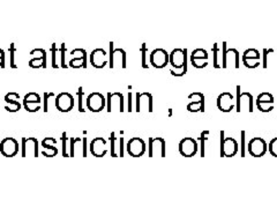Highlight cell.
<instances>
[{
  "instance_id": "cell-1",
  "label": "cell",
  "mask_w": 277,
  "mask_h": 208,
  "mask_svg": "<svg viewBox=\"0 0 277 208\" xmlns=\"http://www.w3.org/2000/svg\"><path fill=\"white\" fill-rule=\"evenodd\" d=\"M169 64L172 66L173 76H184L187 73V50L186 49H173L169 53Z\"/></svg>"
},
{
  "instance_id": "cell-2",
  "label": "cell",
  "mask_w": 277,
  "mask_h": 208,
  "mask_svg": "<svg viewBox=\"0 0 277 208\" xmlns=\"http://www.w3.org/2000/svg\"><path fill=\"white\" fill-rule=\"evenodd\" d=\"M239 151V145L236 139L231 137H225L224 131H221V157H233Z\"/></svg>"
},
{
  "instance_id": "cell-3",
  "label": "cell",
  "mask_w": 277,
  "mask_h": 208,
  "mask_svg": "<svg viewBox=\"0 0 277 208\" xmlns=\"http://www.w3.org/2000/svg\"><path fill=\"white\" fill-rule=\"evenodd\" d=\"M222 69H228V64L233 63V67H240V53L237 49H227V42L222 43Z\"/></svg>"
},
{
  "instance_id": "cell-4",
  "label": "cell",
  "mask_w": 277,
  "mask_h": 208,
  "mask_svg": "<svg viewBox=\"0 0 277 208\" xmlns=\"http://www.w3.org/2000/svg\"><path fill=\"white\" fill-rule=\"evenodd\" d=\"M119 65L121 69L127 67V54L124 49H114V42H110V53H109V66L110 69H115Z\"/></svg>"
},
{
  "instance_id": "cell-5",
  "label": "cell",
  "mask_w": 277,
  "mask_h": 208,
  "mask_svg": "<svg viewBox=\"0 0 277 208\" xmlns=\"http://www.w3.org/2000/svg\"><path fill=\"white\" fill-rule=\"evenodd\" d=\"M156 155L161 156V157H165L166 141L161 137H150L148 139V156L154 157Z\"/></svg>"
},
{
  "instance_id": "cell-6",
  "label": "cell",
  "mask_w": 277,
  "mask_h": 208,
  "mask_svg": "<svg viewBox=\"0 0 277 208\" xmlns=\"http://www.w3.org/2000/svg\"><path fill=\"white\" fill-rule=\"evenodd\" d=\"M237 112H253V95L249 93H240V86H237Z\"/></svg>"
},
{
  "instance_id": "cell-7",
  "label": "cell",
  "mask_w": 277,
  "mask_h": 208,
  "mask_svg": "<svg viewBox=\"0 0 277 208\" xmlns=\"http://www.w3.org/2000/svg\"><path fill=\"white\" fill-rule=\"evenodd\" d=\"M38 146L39 142L37 138L35 137H24L21 140V156L27 157V156L33 154V157H38Z\"/></svg>"
},
{
  "instance_id": "cell-8",
  "label": "cell",
  "mask_w": 277,
  "mask_h": 208,
  "mask_svg": "<svg viewBox=\"0 0 277 208\" xmlns=\"http://www.w3.org/2000/svg\"><path fill=\"white\" fill-rule=\"evenodd\" d=\"M149 63L157 69H164L169 64V52L161 48L155 49L149 54Z\"/></svg>"
},
{
  "instance_id": "cell-9",
  "label": "cell",
  "mask_w": 277,
  "mask_h": 208,
  "mask_svg": "<svg viewBox=\"0 0 277 208\" xmlns=\"http://www.w3.org/2000/svg\"><path fill=\"white\" fill-rule=\"evenodd\" d=\"M106 109L108 112H124L125 101L121 93H108L106 96Z\"/></svg>"
},
{
  "instance_id": "cell-10",
  "label": "cell",
  "mask_w": 277,
  "mask_h": 208,
  "mask_svg": "<svg viewBox=\"0 0 277 208\" xmlns=\"http://www.w3.org/2000/svg\"><path fill=\"white\" fill-rule=\"evenodd\" d=\"M179 153L184 157H193L199 151V143L191 137H185L179 142Z\"/></svg>"
},
{
  "instance_id": "cell-11",
  "label": "cell",
  "mask_w": 277,
  "mask_h": 208,
  "mask_svg": "<svg viewBox=\"0 0 277 208\" xmlns=\"http://www.w3.org/2000/svg\"><path fill=\"white\" fill-rule=\"evenodd\" d=\"M19 141L12 137H7L0 142V153L5 157H14L19 154Z\"/></svg>"
},
{
  "instance_id": "cell-12",
  "label": "cell",
  "mask_w": 277,
  "mask_h": 208,
  "mask_svg": "<svg viewBox=\"0 0 277 208\" xmlns=\"http://www.w3.org/2000/svg\"><path fill=\"white\" fill-rule=\"evenodd\" d=\"M127 153L132 156V157H141L142 155H145L146 151H147V145L141 138L139 137H133L130 138L126 145Z\"/></svg>"
},
{
  "instance_id": "cell-13",
  "label": "cell",
  "mask_w": 277,
  "mask_h": 208,
  "mask_svg": "<svg viewBox=\"0 0 277 208\" xmlns=\"http://www.w3.org/2000/svg\"><path fill=\"white\" fill-rule=\"evenodd\" d=\"M247 151L249 155H252L253 157H262L268 152V145L262 138L255 137L253 139L249 140L247 145Z\"/></svg>"
},
{
  "instance_id": "cell-14",
  "label": "cell",
  "mask_w": 277,
  "mask_h": 208,
  "mask_svg": "<svg viewBox=\"0 0 277 208\" xmlns=\"http://www.w3.org/2000/svg\"><path fill=\"white\" fill-rule=\"evenodd\" d=\"M56 108L59 112L67 114L74 109V96L69 93H60L56 96Z\"/></svg>"
},
{
  "instance_id": "cell-15",
  "label": "cell",
  "mask_w": 277,
  "mask_h": 208,
  "mask_svg": "<svg viewBox=\"0 0 277 208\" xmlns=\"http://www.w3.org/2000/svg\"><path fill=\"white\" fill-rule=\"evenodd\" d=\"M87 109L91 112H100L106 106V100L100 93H91L88 95L87 101Z\"/></svg>"
},
{
  "instance_id": "cell-16",
  "label": "cell",
  "mask_w": 277,
  "mask_h": 208,
  "mask_svg": "<svg viewBox=\"0 0 277 208\" xmlns=\"http://www.w3.org/2000/svg\"><path fill=\"white\" fill-rule=\"evenodd\" d=\"M136 105L135 111L142 112L144 110L148 112H153V95L150 93H136Z\"/></svg>"
},
{
  "instance_id": "cell-17",
  "label": "cell",
  "mask_w": 277,
  "mask_h": 208,
  "mask_svg": "<svg viewBox=\"0 0 277 208\" xmlns=\"http://www.w3.org/2000/svg\"><path fill=\"white\" fill-rule=\"evenodd\" d=\"M42 100L41 96L37 93H33V91H30V93L26 94L23 97V108L27 110L28 112H37L39 109H42Z\"/></svg>"
},
{
  "instance_id": "cell-18",
  "label": "cell",
  "mask_w": 277,
  "mask_h": 208,
  "mask_svg": "<svg viewBox=\"0 0 277 208\" xmlns=\"http://www.w3.org/2000/svg\"><path fill=\"white\" fill-rule=\"evenodd\" d=\"M260 58L261 53L257 49H247V50L244 51V53L242 56L243 64L249 69H257L260 65Z\"/></svg>"
},
{
  "instance_id": "cell-19",
  "label": "cell",
  "mask_w": 277,
  "mask_h": 208,
  "mask_svg": "<svg viewBox=\"0 0 277 208\" xmlns=\"http://www.w3.org/2000/svg\"><path fill=\"white\" fill-rule=\"evenodd\" d=\"M216 103H217V108L220 111L228 114V112H231V110L236 105V100L229 91H224V93L218 95Z\"/></svg>"
},
{
  "instance_id": "cell-20",
  "label": "cell",
  "mask_w": 277,
  "mask_h": 208,
  "mask_svg": "<svg viewBox=\"0 0 277 208\" xmlns=\"http://www.w3.org/2000/svg\"><path fill=\"white\" fill-rule=\"evenodd\" d=\"M90 153L95 157H103L108 154V142L104 138L102 137H96L91 140L89 145Z\"/></svg>"
},
{
  "instance_id": "cell-21",
  "label": "cell",
  "mask_w": 277,
  "mask_h": 208,
  "mask_svg": "<svg viewBox=\"0 0 277 208\" xmlns=\"http://www.w3.org/2000/svg\"><path fill=\"white\" fill-rule=\"evenodd\" d=\"M191 64L197 69H203L208 65V52L205 49H196L191 53Z\"/></svg>"
},
{
  "instance_id": "cell-22",
  "label": "cell",
  "mask_w": 277,
  "mask_h": 208,
  "mask_svg": "<svg viewBox=\"0 0 277 208\" xmlns=\"http://www.w3.org/2000/svg\"><path fill=\"white\" fill-rule=\"evenodd\" d=\"M108 63V53L103 49H95L90 53V64L95 69H104Z\"/></svg>"
},
{
  "instance_id": "cell-23",
  "label": "cell",
  "mask_w": 277,
  "mask_h": 208,
  "mask_svg": "<svg viewBox=\"0 0 277 208\" xmlns=\"http://www.w3.org/2000/svg\"><path fill=\"white\" fill-rule=\"evenodd\" d=\"M258 109L261 112H270L274 109V96L270 93H261L257 99Z\"/></svg>"
},
{
  "instance_id": "cell-24",
  "label": "cell",
  "mask_w": 277,
  "mask_h": 208,
  "mask_svg": "<svg viewBox=\"0 0 277 208\" xmlns=\"http://www.w3.org/2000/svg\"><path fill=\"white\" fill-rule=\"evenodd\" d=\"M4 100H5V102L7 103V105L5 106L6 111L14 114V112L20 111L21 108H22V105H21V103L19 102L20 95L17 94V93H14V91L7 93V94L5 95V99Z\"/></svg>"
},
{
  "instance_id": "cell-25",
  "label": "cell",
  "mask_w": 277,
  "mask_h": 208,
  "mask_svg": "<svg viewBox=\"0 0 277 208\" xmlns=\"http://www.w3.org/2000/svg\"><path fill=\"white\" fill-rule=\"evenodd\" d=\"M54 145H57V140L52 137H47L42 140V147L44 151L42 152V155L45 157H54L58 154V148Z\"/></svg>"
},
{
  "instance_id": "cell-26",
  "label": "cell",
  "mask_w": 277,
  "mask_h": 208,
  "mask_svg": "<svg viewBox=\"0 0 277 208\" xmlns=\"http://www.w3.org/2000/svg\"><path fill=\"white\" fill-rule=\"evenodd\" d=\"M39 56L33 58L28 62L29 67L32 69H47L48 63V53L44 49H37Z\"/></svg>"
},
{
  "instance_id": "cell-27",
  "label": "cell",
  "mask_w": 277,
  "mask_h": 208,
  "mask_svg": "<svg viewBox=\"0 0 277 208\" xmlns=\"http://www.w3.org/2000/svg\"><path fill=\"white\" fill-rule=\"evenodd\" d=\"M68 67H73V69H81V67H83V69H86L87 67V52H83V54H82L81 57L72 59L68 64Z\"/></svg>"
},
{
  "instance_id": "cell-28",
  "label": "cell",
  "mask_w": 277,
  "mask_h": 208,
  "mask_svg": "<svg viewBox=\"0 0 277 208\" xmlns=\"http://www.w3.org/2000/svg\"><path fill=\"white\" fill-rule=\"evenodd\" d=\"M187 111L190 112H205V100L199 102H191L187 104Z\"/></svg>"
},
{
  "instance_id": "cell-29",
  "label": "cell",
  "mask_w": 277,
  "mask_h": 208,
  "mask_svg": "<svg viewBox=\"0 0 277 208\" xmlns=\"http://www.w3.org/2000/svg\"><path fill=\"white\" fill-rule=\"evenodd\" d=\"M212 56H214V62L212 63H214L215 69H222L218 57H221V59H223V58H222V50L220 47H218V43H215V44L212 45Z\"/></svg>"
},
{
  "instance_id": "cell-30",
  "label": "cell",
  "mask_w": 277,
  "mask_h": 208,
  "mask_svg": "<svg viewBox=\"0 0 277 208\" xmlns=\"http://www.w3.org/2000/svg\"><path fill=\"white\" fill-rule=\"evenodd\" d=\"M211 134L209 131H203V132H201V136H200V142H201V146H200V149H201V157H205L206 156V152H205V142L208 140V136Z\"/></svg>"
},
{
  "instance_id": "cell-31",
  "label": "cell",
  "mask_w": 277,
  "mask_h": 208,
  "mask_svg": "<svg viewBox=\"0 0 277 208\" xmlns=\"http://www.w3.org/2000/svg\"><path fill=\"white\" fill-rule=\"evenodd\" d=\"M268 152L274 157H277V137L270 140V142L268 143Z\"/></svg>"
},
{
  "instance_id": "cell-32",
  "label": "cell",
  "mask_w": 277,
  "mask_h": 208,
  "mask_svg": "<svg viewBox=\"0 0 277 208\" xmlns=\"http://www.w3.org/2000/svg\"><path fill=\"white\" fill-rule=\"evenodd\" d=\"M141 53H142V67L147 69H148V62H147V53H148V49H147V44L146 43H142V47L141 49Z\"/></svg>"
},
{
  "instance_id": "cell-33",
  "label": "cell",
  "mask_w": 277,
  "mask_h": 208,
  "mask_svg": "<svg viewBox=\"0 0 277 208\" xmlns=\"http://www.w3.org/2000/svg\"><path fill=\"white\" fill-rule=\"evenodd\" d=\"M78 102H79V112H84L83 109V87H79L78 89Z\"/></svg>"
},
{
  "instance_id": "cell-34",
  "label": "cell",
  "mask_w": 277,
  "mask_h": 208,
  "mask_svg": "<svg viewBox=\"0 0 277 208\" xmlns=\"http://www.w3.org/2000/svg\"><path fill=\"white\" fill-rule=\"evenodd\" d=\"M15 52H16V48H15V43H12L10 45V57H11V63L10 65L12 69H17L16 64H15Z\"/></svg>"
},
{
  "instance_id": "cell-35",
  "label": "cell",
  "mask_w": 277,
  "mask_h": 208,
  "mask_svg": "<svg viewBox=\"0 0 277 208\" xmlns=\"http://www.w3.org/2000/svg\"><path fill=\"white\" fill-rule=\"evenodd\" d=\"M59 51H60V67L62 69H68V65L65 63V52H66V47H65V43H62V45H60V49H59Z\"/></svg>"
},
{
  "instance_id": "cell-36",
  "label": "cell",
  "mask_w": 277,
  "mask_h": 208,
  "mask_svg": "<svg viewBox=\"0 0 277 208\" xmlns=\"http://www.w3.org/2000/svg\"><path fill=\"white\" fill-rule=\"evenodd\" d=\"M51 52H52V62H51V66H52V69H58V67L60 66L57 64L58 49L56 47V43H52V45H51Z\"/></svg>"
},
{
  "instance_id": "cell-37",
  "label": "cell",
  "mask_w": 277,
  "mask_h": 208,
  "mask_svg": "<svg viewBox=\"0 0 277 208\" xmlns=\"http://www.w3.org/2000/svg\"><path fill=\"white\" fill-rule=\"evenodd\" d=\"M67 140H68V138H67V133L66 132H63L62 134V152H63V156L64 157H69V154L67 153Z\"/></svg>"
},
{
  "instance_id": "cell-38",
  "label": "cell",
  "mask_w": 277,
  "mask_h": 208,
  "mask_svg": "<svg viewBox=\"0 0 277 208\" xmlns=\"http://www.w3.org/2000/svg\"><path fill=\"white\" fill-rule=\"evenodd\" d=\"M52 97H56V94L54 93H44V96H43V110L44 112L47 114L49 111V100L52 99Z\"/></svg>"
},
{
  "instance_id": "cell-39",
  "label": "cell",
  "mask_w": 277,
  "mask_h": 208,
  "mask_svg": "<svg viewBox=\"0 0 277 208\" xmlns=\"http://www.w3.org/2000/svg\"><path fill=\"white\" fill-rule=\"evenodd\" d=\"M240 156L245 157V131L240 132Z\"/></svg>"
},
{
  "instance_id": "cell-40",
  "label": "cell",
  "mask_w": 277,
  "mask_h": 208,
  "mask_svg": "<svg viewBox=\"0 0 277 208\" xmlns=\"http://www.w3.org/2000/svg\"><path fill=\"white\" fill-rule=\"evenodd\" d=\"M115 139H117V137H115V133L112 132L110 138H109V140H110V143H111V156L112 157H117V154H115V148H114V142H115Z\"/></svg>"
},
{
  "instance_id": "cell-41",
  "label": "cell",
  "mask_w": 277,
  "mask_h": 208,
  "mask_svg": "<svg viewBox=\"0 0 277 208\" xmlns=\"http://www.w3.org/2000/svg\"><path fill=\"white\" fill-rule=\"evenodd\" d=\"M188 99L192 100V102H199V101L205 100V95L202 93H193L188 96Z\"/></svg>"
},
{
  "instance_id": "cell-42",
  "label": "cell",
  "mask_w": 277,
  "mask_h": 208,
  "mask_svg": "<svg viewBox=\"0 0 277 208\" xmlns=\"http://www.w3.org/2000/svg\"><path fill=\"white\" fill-rule=\"evenodd\" d=\"M269 52H274L273 49H270V50L263 49V62H262L263 69H267L268 67V53H269Z\"/></svg>"
},
{
  "instance_id": "cell-43",
  "label": "cell",
  "mask_w": 277,
  "mask_h": 208,
  "mask_svg": "<svg viewBox=\"0 0 277 208\" xmlns=\"http://www.w3.org/2000/svg\"><path fill=\"white\" fill-rule=\"evenodd\" d=\"M119 155L118 156H120V157H124V137H120V139H119Z\"/></svg>"
},
{
  "instance_id": "cell-44",
  "label": "cell",
  "mask_w": 277,
  "mask_h": 208,
  "mask_svg": "<svg viewBox=\"0 0 277 208\" xmlns=\"http://www.w3.org/2000/svg\"><path fill=\"white\" fill-rule=\"evenodd\" d=\"M0 67H1V69H5V52L2 49L1 51H0Z\"/></svg>"
},
{
  "instance_id": "cell-45",
  "label": "cell",
  "mask_w": 277,
  "mask_h": 208,
  "mask_svg": "<svg viewBox=\"0 0 277 208\" xmlns=\"http://www.w3.org/2000/svg\"><path fill=\"white\" fill-rule=\"evenodd\" d=\"M129 112H132V93H129Z\"/></svg>"
},
{
  "instance_id": "cell-46",
  "label": "cell",
  "mask_w": 277,
  "mask_h": 208,
  "mask_svg": "<svg viewBox=\"0 0 277 208\" xmlns=\"http://www.w3.org/2000/svg\"><path fill=\"white\" fill-rule=\"evenodd\" d=\"M169 117H172V109H169Z\"/></svg>"
}]
</instances>
